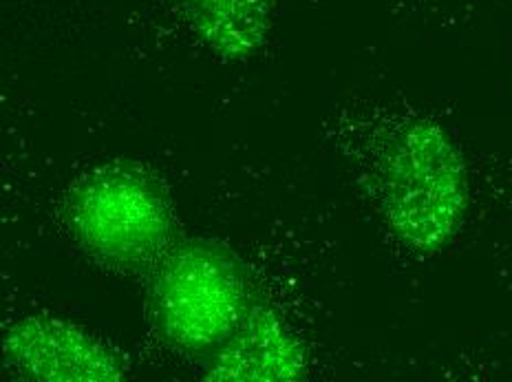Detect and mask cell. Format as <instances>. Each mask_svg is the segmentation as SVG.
<instances>
[{
  "label": "cell",
  "mask_w": 512,
  "mask_h": 382,
  "mask_svg": "<svg viewBox=\"0 0 512 382\" xmlns=\"http://www.w3.org/2000/svg\"><path fill=\"white\" fill-rule=\"evenodd\" d=\"M380 206L387 226L415 252L453 239L468 206L460 148L429 120H411L389 137L380 164Z\"/></svg>",
  "instance_id": "1"
},
{
  "label": "cell",
  "mask_w": 512,
  "mask_h": 382,
  "mask_svg": "<svg viewBox=\"0 0 512 382\" xmlns=\"http://www.w3.org/2000/svg\"><path fill=\"white\" fill-rule=\"evenodd\" d=\"M69 224L95 257L115 265H144L164 257L173 217L157 179L133 162L93 168L71 188Z\"/></svg>",
  "instance_id": "2"
},
{
  "label": "cell",
  "mask_w": 512,
  "mask_h": 382,
  "mask_svg": "<svg viewBox=\"0 0 512 382\" xmlns=\"http://www.w3.org/2000/svg\"><path fill=\"white\" fill-rule=\"evenodd\" d=\"M153 307L175 345L195 352L221 345L248 312L239 263L217 243H181L159 265Z\"/></svg>",
  "instance_id": "3"
},
{
  "label": "cell",
  "mask_w": 512,
  "mask_h": 382,
  "mask_svg": "<svg viewBox=\"0 0 512 382\" xmlns=\"http://www.w3.org/2000/svg\"><path fill=\"white\" fill-rule=\"evenodd\" d=\"M5 363L40 382H120L124 367L109 347L69 321L27 316L5 330Z\"/></svg>",
  "instance_id": "4"
},
{
  "label": "cell",
  "mask_w": 512,
  "mask_h": 382,
  "mask_svg": "<svg viewBox=\"0 0 512 382\" xmlns=\"http://www.w3.org/2000/svg\"><path fill=\"white\" fill-rule=\"evenodd\" d=\"M307 369L305 349L270 307L252 305L206 371L215 382H292Z\"/></svg>",
  "instance_id": "5"
},
{
  "label": "cell",
  "mask_w": 512,
  "mask_h": 382,
  "mask_svg": "<svg viewBox=\"0 0 512 382\" xmlns=\"http://www.w3.org/2000/svg\"><path fill=\"white\" fill-rule=\"evenodd\" d=\"M188 25L226 60L254 56L268 38L276 0H181Z\"/></svg>",
  "instance_id": "6"
}]
</instances>
